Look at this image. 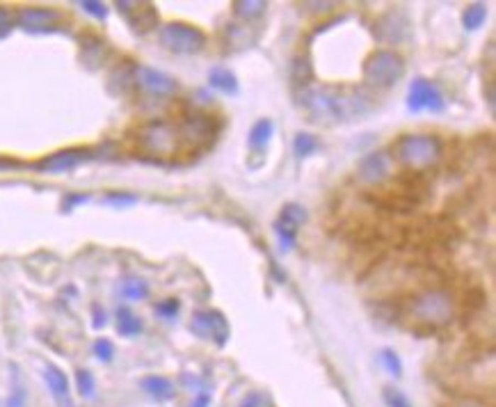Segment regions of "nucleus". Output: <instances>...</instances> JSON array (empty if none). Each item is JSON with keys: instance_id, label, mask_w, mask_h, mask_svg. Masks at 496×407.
Returning <instances> with one entry per match:
<instances>
[{"instance_id": "1", "label": "nucleus", "mask_w": 496, "mask_h": 407, "mask_svg": "<svg viewBox=\"0 0 496 407\" xmlns=\"http://www.w3.org/2000/svg\"><path fill=\"white\" fill-rule=\"evenodd\" d=\"M295 104L316 124H346L373 113L375 99L361 85L312 83L295 89Z\"/></svg>"}, {"instance_id": "2", "label": "nucleus", "mask_w": 496, "mask_h": 407, "mask_svg": "<svg viewBox=\"0 0 496 407\" xmlns=\"http://www.w3.org/2000/svg\"><path fill=\"white\" fill-rule=\"evenodd\" d=\"M394 156L409 174H423L428 169H435L443 160V142L432 133H405L400 135L394 147Z\"/></svg>"}, {"instance_id": "3", "label": "nucleus", "mask_w": 496, "mask_h": 407, "mask_svg": "<svg viewBox=\"0 0 496 407\" xmlns=\"http://www.w3.org/2000/svg\"><path fill=\"white\" fill-rule=\"evenodd\" d=\"M409 318L428 330H439L456 318V300L443 289H423L414 293L407 302Z\"/></svg>"}, {"instance_id": "4", "label": "nucleus", "mask_w": 496, "mask_h": 407, "mask_svg": "<svg viewBox=\"0 0 496 407\" xmlns=\"http://www.w3.org/2000/svg\"><path fill=\"white\" fill-rule=\"evenodd\" d=\"M405 76V60L396 50L380 48L364 62V83L368 89H389Z\"/></svg>"}, {"instance_id": "5", "label": "nucleus", "mask_w": 496, "mask_h": 407, "mask_svg": "<svg viewBox=\"0 0 496 407\" xmlns=\"http://www.w3.org/2000/svg\"><path fill=\"white\" fill-rule=\"evenodd\" d=\"M179 128L167 119H153L147 121L138 130V147L142 154H149L153 158H170L179 151Z\"/></svg>"}, {"instance_id": "6", "label": "nucleus", "mask_w": 496, "mask_h": 407, "mask_svg": "<svg viewBox=\"0 0 496 407\" xmlns=\"http://www.w3.org/2000/svg\"><path fill=\"white\" fill-rule=\"evenodd\" d=\"M160 44L177 55H197L206 48V35L190 23H167L160 28Z\"/></svg>"}, {"instance_id": "7", "label": "nucleus", "mask_w": 496, "mask_h": 407, "mask_svg": "<svg viewBox=\"0 0 496 407\" xmlns=\"http://www.w3.org/2000/svg\"><path fill=\"white\" fill-rule=\"evenodd\" d=\"M190 332L197 334L199 339L206 341H213L215 345H226L231 337V330H229V323H226L224 313L218 309H202V311H194L192 318H190Z\"/></svg>"}, {"instance_id": "8", "label": "nucleus", "mask_w": 496, "mask_h": 407, "mask_svg": "<svg viewBox=\"0 0 496 407\" xmlns=\"http://www.w3.org/2000/svg\"><path fill=\"white\" fill-rule=\"evenodd\" d=\"M407 108L409 113H443L446 110V99H443L441 89L428 78H414L409 85V94H407Z\"/></svg>"}, {"instance_id": "9", "label": "nucleus", "mask_w": 496, "mask_h": 407, "mask_svg": "<svg viewBox=\"0 0 496 407\" xmlns=\"http://www.w3.org/2000/svg\"><path fill=\"white\" fill-rule=\"evenodd\" d=\"M179 128V135L183 142H188L192 147H209L213 145V140L218 138L220 133V124L215 121L213 115H202V113H194L188 115Z\"/></svg>"}, {"instance_id": "10", "label": "nucleus", "mask_w": 496, "mask_h": 407, "mask_svg": "<svg viewBox=\"0 0 496 407\" xmlns=\"http://www.w3.org/2000/svg\"><path fill=\"white\" fill-rule=\"evenodd\" d=\"M307 222V208L299 203H286L275 220V233L282 252H291L297 245V231Z\"/></svg>"}, {"instance_id": "11", "label": "nucleus", "mask_w": 496, "mask_h": 407, "mask_svg": "<svg viewBox=\"0 0 496 407\" xmlns=\"http://www.w3.org/2000/svg\"><path fill=\"white\" fill-rule=\"evenodd\" d=\"M133 80H136V85L144 94L156 96V99L174 96L179 89V83L172 76H167L165 71L151 69V67H136L133 69Z\"/></svg>"}, {"instance_id": "12", "label": "nucleus", "mask_w": 496, "mask_h": 407, "mask_svg": "<svg viewBox=\"0 0 496 407\" xmlns=\"http://www.w3.org/2000/svg\"><path fill=\"white\" fill-rule=\"evenodd\" d=\"M357 177L366 186H385V183L394 177V158L387 151H373L366 158H361L357 167Z\"/></svg>"}, {"instance_id": "13", "label": "nucleus", "mask_w": 496, "mask_h": 407, "mask_svg": "<svg viewBox=\"0 0 496 407\" xmlns=\"http://www.w3.org/2000/svg\"><path fill=\"white\" fill-rule=\"evenodd\" d=\"M62 23V14L53 7H21L16 12V26L26 33H53Z\"/></svg>"}, {"instance_id": "14", "label": "nucleus", "mask_w": 496, "mask_h": 407, "mask_svg": "<svg viewBox=\"0 0 496 407\" xmlns=\"http://www.w3.org/2000/svg\"><path fill=\"white\" fill-rule=\"evenodd\" d=\"M115 5H117V12L126 16L133 33L144 35L158 26V12L151 3H126V0H117Z\"/></svg>"}, {"instance_id": "15", "label": "nucleus", "mask_w": 496, "mask_h": 407, "mask_svg": "<svg viewBox=\"0 0 496 407\" xmlns=\"http://www.w3.org/2000/svg\"><path fill=\"white\" fill-rule=\"evenodd\" d=\"M92 156L94 154H92L89 149H62V151L46 156L44 160H39L37 169L44 172V174H62V172H69L82 165V162L89 160Z\"/></svg>"}, {"instance_id": "16", "label": "nucleus", "mask_w": 496, "mask_h": 407, "mask_svg": "<svg viewBox=\"0 0 496 407\" xmlns=\"http://www.w3.org/2000/svg\"><path fill=\"white\" fill-rule=\"evenodd\" d=\"M82 44V62H85L89 69H99L103 65V60L108 55V46L103 39L94 37V35H87L80 39Z\"/></svg>"}, {"instance_id": "17", "label": "nucleus", "mask_w": 496, "mask_h": 407, "mask_svg": "<svg viewBox=\"0 0 496 407\" xmlns=\"http://www.w3.org/2000/svg\"><path fill=\"white\" fill-rule=\"evenodd\" d=\"M291 80H293V91L295 89H302L307 85L314 83V67H312V60L309 55H295L293 57V65H291Z\"/></svg>"}, {"instance_id": "18", "label": "nucleus", "mask_w": 496, "mask_h": 407, "mask_svg": "<svg viewBox=\"0 0 496 407\" xmlns=\"http://www.w3.org/2000/svg\"><path fill=\"white\" fill-rule=\"evenodd\" d=\"M140 384H142V389L156 401L174 398V384L167 378H162V375H147V378H142Z\"/></svg>"}, {"instance_id": "19", "label": "nucleus", "mask_w": 496, "mask_h": 407, "mask_svg": "<svg viewBox=\"0 0 496 407\" xmlns=\"http://www.w3.org/2000/svg\"><path fill=\"white\" fill-rule=\"evenodd\" d=\"M209 85L213 89L222 91V94H229V96L238 94V78H236V74L229 69H222V67L213 69L209 74Z\"/></svg>"}, {"instance_id": "20", "label": "nucleus", "mask_w": 496, "mask_h": 407, "mask_svg": "<svg viewBox=\"0 0 496 407\" xmlns=\"http://www.w3.org/2000/svg\"><path fill=\"white\" fill-rule=\"evenodd\" d=\"M44 380L48 384V389L53 391L55 398H67L69 396V380L62 369H57L55 364H48L44 369Z\"/></svg>"}, {"instance_id": "21", "label": "nucleus", "mask_w": 496, "mask_h": 407, "mask_svg": "<svg viewBox=\"0 0 496 407\" xmlns=\"http://www.w3.org/2000/svg\"><path fill=\"white\" fill-rule=\"evenodd\" d=\"M117 332L126 339L138 337L142 332V318L136 316L128 307H119L117 309Z\"/></svg>"}, {"instance_id": "22", "label": "nucleus", "mask_w": 496, "mask_h": 407, "mask_svg": "<svg viewBox=\"0 0 496 407\" xmlns=\"http://www.w3.org/2000/svg\"><path fill=\"white\" fill-rule=\"evenodd\" d=\"M268 9L265 0H233V14L243 21H256Z\"/></svg>"}, {"instance_id": "23", "label": "nucleus", "mask_w": 496, "mask_h": 407, "mask_svg": "<svg viewBox=\"0 0 496 407\" xmlns=\"http://www.w3.org/2000/svg\"><path fill=\"white\" fill-rule=\"evenodd\" d=\"M272 130H275L272 119H258L250 130V147L254 151L265 149L268 142H270V138H272Z\"/></svg>"}, {"instance_id": "24", "label": "nucleus", "mask_w": 496, "mask_h": 407, "mask_svg": "<svg viewBox=\"0 0 496 407\" xmlns=\"http://www.w3.org/2000/svg\"><path fill=\"white\" fill-rule=\"evenodd\" d=\"M121 295L131 302L144 300L149 295V284L140 277H126L121 281Z\"/></svg>"}, {"instance_id": "25", "label": "nucleus", "mask_w": 496, "mask_h": 407, "mask_svg": "<svg viewBox=\"0 0 496 407\" xmlns=\"http://www.w3.org/2000/svg\"><path fill=\"white\" fill-rule=\"evenodd\" d=\"M485 18H487V7H485L483 3H473V5H469L467 9H464L462 23L467 30H478L485 23Z\"/></svg>"}, {"instance_id": "26", "label": "nucleus", "mask_w": 496, "mask_h": 407, "mask_svg": "<svg viewBox=\"0 0 496 407\" xmlns=\"http://www.w3.org/2000/svg\"><path fill=\"white\" fill-rule=\"evenodd\" d=\"M318 149H320V142H318V138L312 135V133H297L295 140H293V151H295L297 158L312 156V154H316Z\"/></svg>"}, {"instance_id": "27", "label": "nucleus", "mask_w": 496, "mask_h": 407, "mask_svg": "<svg viewBox=\"0 0 496 407\" xmlns=\"http://www.w3.org/2000/svg\"><path fill=\"white\" fill-rule=\"evenodd\" d=\"M76 386H78V394L82 398H92L97 391V382H94V375H92L87 369H80L76 373Z\"/></svg>"}, {"instance_id": "28", "label": "nucleus", "mask_w": 496, "mask_h": 407, "mask_svg": "<svg viewBox=\"0 0 496 407\" xmlns=\"http://www.w3.org/2000/svg\"><path fill=\"white\" fill-rule=\"evenodd\" d=\"M106 203H110V206L115 208H128L133 206V203H138V197L131 195V192H119V190H112L106 195V199H103Z\"/></svg>"}, {"instance_id": "29", "label": "nucleus", "mask_w": 496, "mask_h": 407, "mask_svg": "<svg viewBox=\"0 0 496 407\" xmlns=\"http://www.w3.org/2000/svg\"><path fill=\"white\" fill-rule=\"evenodd\" d=\"M380 359H382V364H385L387 373H391L394 378H400V375H402V364H400V357H398L394 350L385 348V350H382V355H380Z\"/></svg>"}, {"instance_id": "30", "label": "nucleus", "mask_w": 496, "mask_h": 407, "mask_svg": "<svg viewBox=\"0 0 496 407\" xmlns=\"http://www.w3.org/2000/svg\"><path fill=\"white\" fill-rule=\"evenodd\" d=\"M179 309H181V302L177 298H167V300H162V302L156 304V313L160 318H167V320H172L174 316H177Z\"/></svg>"}, {"instance_id": "31", "label": "nucleus", "mask_w": 496, "mask_h": 407, "mask_svg": "<svg viewBox=\"0 0 496 407\" xmlns=\"http://www.w3.org/2000/svg\"><path fill=\"white\" fill-rule=\"evenodd\" d=\"M382 398H385V403L389 407H412L409 398L405 394H402L400 389H385V394H382Z\"/></svg>"}, {"instance_id": "32", "label": "nucleus", "mask_w": 496, "mask_h": 407, "mask_svg": "<svg viewBox=\"0 0 496 407\" xmlns=\"http://www.w3.org/2000/svg\"><path fill=\"white\" fill-rule=\"evenodd\" d=\"M94 355L101 362H112V357H115V345H112V341H108V339H97L94 341Z\"/></svg>"}, {"instance_id": "33", "label": "nucleus", "mask_w": 496, "mask_h": 407, "mask_svg": "<svg viewBox=\"0 0 496 407\" xmlns=\"http://www.w3.org/2000/svg\"><path fill=\"white\" fill-rule=\"evenodd\" d=\"M82 9H85V12L89 14V16H94V18H106L108 16V7H106V3H99V0H82V3H78Z\"/></svg>"}, {"instance_id": "34", "label": "nucleus", "mask_w": 496, "mask_h": 407, "mask_svg": "<svg viewBox=\"0 0 496 407\" xmlns=\"http://www.w3.org/2000/svg\"><path fill=\"white\" fill-rule=\"evenodd\" d=\"M14 28V18L9 14V9L0 5V39H5Z\"/></svg>"}, {"instance_id": "35", "label": "nucleus", "mask_w": 496, "mask_h": 407, "mask_svg": "<svg viewBox=\"0 0 496 407\" xmlns=\"http://www.w3.org/2000/svg\"><path fill=\"white\" fill-rule=\"evenodd\" d=\"M304 9V12H309V14H327V12H332V9L336 7V3H302L299 5Z\"/></svg>"}, {"instance_id": "36", "label": "nucleus", "mask_w": 496, "mask_h": 407, "mask_svg": "<svg viewBox=\"0 0 496 407\" xmlns=\"http://www.w3.org/2000/svg\"><path fill=\"white\" fill-rule=\"evenodd\" d=\"M451 407H490V405L480 398H473V396H464V398L456 401Z\"/></svg>"}, {"instance_id": "37", "label": "nucleus", "mask_w": 496, "mask_h": 407, "mask_svg": "<svg viewBox=\"0 0 496 407\" xmlns=\"http://www.w3.org/2000/svg\"><path fill=\"white\" fill-rule=\"evenodd\" d=\"M92 313H94V320H92V325H94V330H101L103 325H106V311H103L99 304H94V307H92Z\"/></svg>"}, {"instance_id": "38", "label": "nucleus", "mask_w": 496, "mask_h": 407, "mask_svg": "<svg viewBox=\"0 0 496 407\" xmlns=\"http://www.w3.org/2000/svg\"><path fill=\"white\" fill-rule=\"evenodd\" d=\"M89 199V195H69L65 199V211H71L74 206H78V203H85Z\"/></svg>"}, {"instance_id": "39", "label": "nucleus", "mask_w": 496, "mask_h": 407, "mask_svg": "<svg viewBox=\"0 0 496 407\" xmlns=\"http://www.w3.org/2000/svg\"><path fill=\"white\" fill-rule=\"evenodd\" d=\"M7 407H26V394H23V389H16L12 394V398H9Z\"/></svg>"}, {"instance_id": "40", "label": "nucleus", "mask_w": 496, "mask_h": 407, "mask_svg": "<svg viewBox=\"0 0 496 407\" xmlns=\"http://www.w3.org/2000/svg\"><path fill=\"white\" fill-rule=\"evenodd\" d=\"M188 407H211V394L209 391H202Z\"/></svg>"}, {"instance_id": "41", "label": "nucleus", "mask_w": 496, "mask_h": 407, "mask_svg": "<svg viewBox=\"0 0 496 407\" xmlns=\"http://www.w3.org/2000/svg\"><path fill=\"white\" fill-rule=\"evenodd\" d=\"M241 407H261V398H258L256 394H252V396H247V398L241 403Z\"/></svg>"}]
</instances>
